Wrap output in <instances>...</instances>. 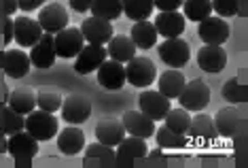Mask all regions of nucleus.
<instances>
[{"label":"nucleus","instance_id":"obj_1","mask_svg":"<svg viewBox=\"0 0 248 168\" xmlns=\"http://www.w3.org/2000/svg\"><path fill=\"white\" fill-rule=\"evenodd\" d=\"M24 128L36 138V141H51L60 130V124L53 117V113H47V111H43V109H34L26 115Z\"/></svg>","mask_w":248,"mask_h":168},{"label":"nucleus","instance_id":"obj_2","mask_svg":"<svg viewBox=\"0 0 248 168\" xmlns=\"http://www.w3.org/2000/svg\"><path fill=\"white\" fill-rule=\"evenodd\" d=\"M157 79V68L146 55H134L125 62V81L136 87H149Z\"/></svg>","mask_w":248,"mask_h":168},{"label":"nucleus","instance_id":"obj_3","mask_svg":"<svg viewBox=\"0 0 248 168\" xmlns=\"http://www.w3.org/2000/svg\"><path fill=\"white\" fill-rule=\"evenodd\" d=\"M178 102L187 111H204L210 102V87L202 79L187 81L178 94Z\"/></svg>","mask_w":248,"mask_h":168},{"label":"nucleus","instance_id":"obj_4","mask_svg":"<svg viewBox=\"0 0 248 168\" xmlns=\"http://www.w3.org/2000/svg\"><path fill=\"white\" fill-rule=\"evenodd\" d=\"M60 111H62L64 121H68L70 126H81L92 115V100L85 94H70V96H66L62 100Z\"/></svg>","mask_w":248,"mask_h":168},{"label":"nucleus","instance_id":"obj_5","mask_svg":"<svg viewBox=\"0 0 248 168\" xmlns=\"http://www.w3.org/2000/svg\"><path fill=\"white\" fill-rule=\"evenodd\" d=\"M157 51H159V58L166 62L170 68H183L185 64L191 60V47L189 43L185 41V38H166L159 47H157Z\"/></svg>","mask_w":248,"mask_h":168},{"label":"nucleus","instance_id":"obj_6","mask_svg":"<svg viewBox=\"0 0 248 168\" xmlns=\"http://www.w3.org/2000/svg\"><path fill=\"white\" fill-rule=\"evenodd\" d=\"M138 104H140V111L151 117V119H163L166 113L172 109V102L170 98H166L159 89H142L138 96Z\"/></svg>","mask_w":248,"mask_h":168},{"label":"nucleus","instance_id":"obj_7","mask_svg":"<svg viewBox=\"0 0 248 168\" xmlns=\"http://www.w3.org/2000/svg\"><path fill=\"white\" fill-rule=\"evenodd\" d=\"M53 43H55V53L60 58H77V53L83 49L85 38L81 34V28H68L55 32L53 34Z\"/></svg>","mask_w":248,"mask_h":168},{"label":"nucleus","instance_id":"obj_8","mask_svg":"<svg viewBox=\"0 0 248 168\" xmlns=\"http://www.w3.org/2000/svg\"><path fill=\"white\" fill-rule=\"evenodd\" d=\"M108 58L106 53V47L104 45H83V49L77 53V60H75V72L77 75H89V72L98 70V66Z\"/></svg>","mask_w":248,"mask_h":168},{"label":"nucleus","instance_id":"obj_9","mask_svg":"<svg viewBox=\"0 0 248 168\" xmlns=\"http://www.w3.org/2000/svg\"><path fill=\"white\" fill-rule=\"evenodd\" d=\"M200 28H197V34L206 45H223L229 38V24L223 17H217V15H208L202 21H197Z\"/></svg>","mask_w":248,"mask_h":168},{"label":"nucleus","instance_id":"obj_10","mask_svg":"<svg viewBox=\"0 0 248 168\" xmlns=\"http://www.w3.org/2000/svg\"><path fill=\"white\" fill-rule=\"evenodd\" d=\"M98 83L108 92H117L125 85V64L106 58L98 66Z\"/></svg>","mask_w":248,"mask_h":168},{"label":"nucleus","instance_id":"obj_11","mask_svg":"<svg viewBox=\"0 0 248 168\" xmlns=\"http://www.w3.org/2000/svg\"><path fill=\"white\" fill-rule=\"evenodd\" d=\"M7 151L17 160H32L38 153V141L24 128L19 132L9 134Z\"/></svg>","mask_w":248,"mask_h":168},{"label":"nucleus","instance_id":"obj_12","mask_svg":"<svg viewBox=\"0 0 248 168\" xmlns=\"http://www.w3.org/2000/svg\"><path fill=\"white\" fill-rule=\"evenodd\" d=\"M58 53H55V43L53 34L43 32V36L30 47V64L36 68H51Z\"/></svg>","mask_w":248,"mask_h":168},{"label":"nucleus","instance_id":"obj_13","mask_svg":"<svg viewBox=\"0 0 248 168\" xmlns=\"http://www.w3.org/2000/svg\"><path fill=\"white\" fill-rule=\"evenodd\" d=\"M68 11H66L62 4L58 2H51L47 4V7L41 9V13H38V24H41L43 32H49V34H55V32L64 30L66 26H68Z\"/></svg>","mask_w":248,"mask_h":168},{"label":"nucleus","instance_id":"obj_14","mask_svg":"<svg viewBox=\"0 0 248 168\" xmlns=\"http://www.w3.org/2000/svg\"><path fill=\"white\" fill-rule=\"evenodd\" d=\"M43 36V28L36 19L19 15L13 19V38L17 41L19 47H32L38 38Z\"/></svg>","mask_w":248,"mask_h":168},{"label":"nucleus","instance_id":"obj_15","mask_svg":"<svg viewBox=\"0 0 248 168\" xmlns=\"http://www.w3.org/2000/svg\"><path fill=\"white\" fill-rule=\"evenodd\" d=\"M81 34L92 45H106L115 36V30H112V21H106L100 17H87L81 24Z\"/></svg>","mask_w":248,"mask_h":168},{"label":"nucleus","instance_id":"obj_16","mask_svg":"<svg viewBox=\"0 0 248 168\" xmlns=\"http://www.w3.org/2000/svg\"><path fill=\"white\" fill-rule=\"evenodd\" d=\"M153 26H155L157 34H161L163 38H176L185 32L187 19H185V15L178 13V11H161L155 17Z\"/></svg>","mask_w":248,"mask_h":168},{"label":"nucleus","instance_id":"obj_17","mask_svg":"<svg viewBox=\"0 0 248 168\" xmlns=\"http://www.w3.org/2000/svg\"><path fill=\"white\" fill-rule=\"evenodd\" d=\"M121 124L127 134L140 136V138H144V141L155 134V121L151 119V117H146L142 111H125L121 117Z\"/></svg>","mask_w":248,"mask_h":168},{"label":"nucleus","instance_id":"obj_18","mask_svg":"<svg viewBox=\"0 0 248 168\" xmlns=\"http://www.w3.org/2000/svg\"><path fill=\"white\" fill-rule=\"evenodd\" d=\"M227 64V51L221 47V45H204L197 51V66L206 72H221Z\"/></svg>","mask_w":248,"mask_h":168},{"label":"nucleus","instance_id":"obj_19","mask_svg":"<svg viewBox=\"0 0 248 168\" xmlns=\"http://www.w3.org/2000/svg\"><path fill=\"white\" fill-rule=\"evenodd\" d=\"M93 132H95V136H98V143H104V145H108V147L119 145L121 138L127 134L121 124V119H117V117H104V119H100Z\"/></svg>","mask_w":248,"mask_h":168},{"label":"nucleus","instance_id":"obj_20","mask_svg":"<svg viewBox=\"0 0 248 168\" xmlns=\"http://www.w3.org/2000/svg\"><path fill=\"white\" fill-rule=\"evenodd\" d=\"M2 68L11 79H21L30 70V55L21 49H7L2 53Z\"/></svg>","mask_w":248,"mask_h":168},{"label":"nucleus","instance_id":"obj_21","mask_svg":"<svg viewBox=\"0 0 248 168\" xmlns=\"http://www.w3.org/2000/svg\"><path fill=\"white\" fill-rule=\"evenodd\" d=\"M55 136H58V149L66 155H77V153H81L83 147H85V134H83V130L77 126H68L62 132L58 130Z\"/></svg>","mask_w":248,"mask_h":168},{"label":"nucleus","instance_id":"obj_22","mask_svg":"<svg viewBox=\"0 0 248 168\" xmlns=\"http://www.w3.org/2000/svg\"><path fill=\"white\" fill-rule=\"evenodd\" d=\"M240 119H242V115L233 104L217 111V117H212L214 128H217V132L221 134V136H235L238 128H240Z\"/></svg>","mask_w":248,"mask_h":168},{"label":"nucleus","instance_id":"obj_23","mask_svg":"<svg viewBox=\"0 0 248 168\" xmlns=\"http://www.w3.org/2000/svg\"><path fill=\"white\" fill-rule=\"evenodd\" d=\"M106 53H108L110 60H117V62L125 64L136 55V45H134L132 38L125 36V34L112 36L110 41L106 43Z\"/></svg>","mask_w":248,"mask_h":168},{"label":"nucleus","instance_id":"obj_24","mask_svg":"<svg viewBox=\"0 0 248 168\" xmlns=\"http://www.w3.org/2000/svg\"><path fill=\"white\" fill-rule=\"evenodd\" d=\"M149 153L144 138L140 136H123L121 143L117 145V160L119 162H129V160H138L144 158Z\"/></svg>","mask_w":248,"mask_h":168},{"label":"nucleus","instance_id":"obj_25","mask_svg":"<svg viewBox=\"0 0 248 168\" xmlns=\"http://www.w3.org/2000/svg\"><path fill=\"white\" fill-rule=\"evenodd\" d=\"M157 36L159 34H157L153 21H149V19L136 21V24L132 26V32H129V38L134 41L136 49H151L157 43Z\"/></svg>","mask_w":248,"mask_h":168},{"label":"nucleus","instance_id":"obj_26","mask_svg":"<svg viewBox=\"0 0 248 168\" xmlns=\"http://www.w3.org/2000/svg\"><path fill=\"white\" fill-rule=\"evenodd\" d=\"M187 136H193V138H206V141H212L217 136V128H214V121L208 113H202L197 111L195 117H191V124H189V130H187Z\"/></svg>","mask_w":248,"mask_h":168},{"label":"nucleus","instance_id":"obj_27","mask_svg":"<svg viewBox=\"0 0 248 168\" xmlns=\"http://www.w3.org/2000/svg\"><path fill=\"white\" fill-rule=\"evenodd\" d=\"M185 83H187V79L183 77V72L178 68H170V70L163 72V75H159V92L170 100L178 98V94H180V89L185 87Z\"/></svg>","mask_w":248,"mask_h":168},{"label":"nucleus","instance_id":"obj_28","mask_svg":"<svg viewBox=\"0 0 248 168\" xmlns=\"http://www.w3.org/2000/svg\"><path fill=\"white\" fill-rule=\"evenodd\" d=\"M9 106L21 115H28L30 111L36 109V92L30 87L15 89V92L9 96Z\"/></svg>","mask_w":248,"mask_h":168},{"label":"nucleus","instance_id":"obj_29","mask_svg":"<svg viewBox=\"0 0 248 168\" xmlns=\"http://www.w3.org/2000/svg\"><path fill=\"white\" fill-rule=\"evenodd\" d=\"M89 11H92L93 17L115 21L117 17H121L123 7H121V0H93Z\"/></svg>","mask_w":248,"mask_h":168},{"label":"nucleus","instance_id":"obj_30","mask_svg":"<svg viewBox=\"0 0 248 168\" xmlns=\"http://www.w3.org/2000/svg\"><path fill=\"white\" fill-rule=\"evenodd\" d=\"M121 7H123V13H125L129 19L142 21V19L151 17L155 4H153V0H121Z\"/></svg>","mask_w":248,"mask_h":168},{"label":"nucleus","instance_id":"obj_31","mask_svg":"<svg viewBox=\"0 0 248 168\" xmlns=\"http://www.w3.org/2000/svg\"><path fill=\"white\" fill-rule=\"evenodd\" d=\"M155 134H157V145L161 149H183L187 147V134H178V132H172L168 126H161V128H155Z\"/></svg>","mask_w":248,"mask_h":168},{"label":"nucleus","instance_id":"obj_32","mask_svg":"<svg viewBox=\"0 0 248 168\" xmlns=\"http://www.w3.org/2000/svg\"><path fill=\"white\" fill-rule=\"evenodd\" d=\"M185 19L202 21L208 15H212V2L210 0H183Z\"/></svg>","mask_w":248,"mask_h":168},{"label":"nucleus","instance_id":"obj_33","mask_svg":"<svg viewBox=\"0 0 248 168\" xmlns=\"http://www.w3.org/2000/svg\"><path fill=\"white\" fill-rule=\"evenodd\" d=\"M163 119H166V126L170 128L172 132H178V134H187L189 124H191L189 111L183 109V106H178V109H170Z\"/></svg>","mask_w":248,"mask_h":168},{"label":"nucleus","instance_id":"obj_34","mask_svg":"<svg viewBox=\"0 0 248 168\" xmlns=\"http://www.w3.org/2000/svg\"><path fill=\"white\" fill-rule=\"evenodd\" d=\"M24 126H26V115L13 111L11 106H4V109L0 111V128H2L4 134L19 132V130H24Z\"/></svg>","mask_w":248,"mask_h":168},{"label":"nucleus","instance_id":"obj_35","mask_svg":"<svg viewBox=\"0 0 248 168\" xmlns=\"http://www.w3.org/2000/svg\"><path fill=\"white\" fill-rule=\"evenodd\" d=\"M92 160L110 164V162L117 160V153H115V149H112V147H108V145L95 141L92 145H87V149H85V162H92Z\"/></svg>","mask_w":248,"mask_h":168},{"label":"nucleus","instance_id":"obj_36","mask_svg":"<svg viewBox=\"0 0 248 168\" xmlns=\"http://www.w3.org/2000/svg\"><path fill=\"white\" fill-rule=\"evenodd\" d=\"M36 106L47 113H55L62 106V96L55 92H38L36 94Z\"/></svg>","mask_w":248,"mask_h":168},{"label":"nucleus","instance_id":"obj_37","mask_svg":"<svg viewBox=\"0 0 248 168\" xmlns=\"http://www.w3.org/2000/svg\"><path fill=\"white\" fill-rule=\"evenodd\" d=\"M223 96L227 102L231 104H238L242 102V98H244V92H242V85H240V81L235 79V77H231V79L225 81V85H223Z\"/></svg>","mask_w":248,"mask_h":168},{"label":"nucleus","instance_id":"obj_38","mask_svg":"<svg viewBox=\"0 0 248 168\" xmlns=\"http://www.w3.org/2000/svg\"><path fill=\"white\" fill-rule=\"evenodd\" d=\"M210 2L212 11H217V15H221V17H235L240 11L238 0H210Z\"/></svg>","mask_w":248,"mask_h":168},{"label":"nucleus","instance_id":"obj_39","mask_svg":"<svg viewBox=\"0 0 248 168\" xmlns=\"http://www.w3.org/2000/svg\"><path fill=\"white\" fill-rule=\"evenodd\" d=\"M153 4L159 11H178L183 7V0H153Z\"/></svg>","mask_w":248,"mask_h":168},{"label":"nucleus","instance_id":"obj_40","mask_svg":"<svg viewBox=\"0 0 248 168\" xmlns=\"http://www.w3.org/2000/svg\"><path fill=\"white\" fill-rule=\"evenodd\" d=\"M45 2H47V0H17V9H21L24 13H30V11L43 7Z\"/></svg>","mask_w":248,"mask_h":168},{"label":"nucleus","instance_id":"obj_41","mask_svg":"<svg viewBox=\"0 0 248 168\" xmlns=\"http://www.w3.org/2000/svg\"><path fill=\"white\" fill-rule=\"evenodd\" d=\"M93 0H70V7L78 11V13H85V11H89V7H92Z\"/></svg>","mask_w":248,"mask_h":168},{"label":"nucleus","instance_id":"obj_42","mask_svg":"<svg viewBox=\"0 0 248 168\" xmlns=\"http://www.w3.org/2000/svg\"><path fill=\"white\" fill-rule=\"evenodd\" d=\"M11 38H13V19L7 17L4 19V43H11Z\"/></svg>","mask_w":248,"mask_h":168},{"label":"nucleus","instance_id":"obj_43","mask_svg":"<svg viewBox=\"0 0 248 168\" xmlns=\"http://www.w3.org/2000/svg\"><path fill=\"white\" fill-rule=\"evenodd\" d=\"M2 7H4V13L7 15H13L17 11V0H2Z\"/></svg>","mask_w":248,"mask_h":168},{"label":"nucleus","instance_id":"obj_44","mask_svg":"<svg viewBox=\"0 0 248 168\" xmlns=\"http://www.w3.org/2000/svg\"><path fill=\"white\" fill-rule=\"evenodd\" d=\"M146 155H153V158H159V155H161V147H157V149H153V151H149Z\"/></svg>","mask_w":248,"mask_h":168}]
</instances>
